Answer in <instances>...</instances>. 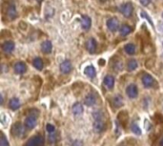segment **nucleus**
Returning a JSON list of instances; mask_svg holds the SVG:
<instances>
[{"label":"nucleus","instance_id":"obj_1","mask_svg":"<svg viewBox=\"0 0 163 146\" xmlns=\"http://www.w3.org/2000/svg\"><path fill=\"white\" fill-rule=\"evenodd\" d=\"M12 134L14 137L23 138L25 135V127L20 122H16L14 124L13 128H12Z\"/></svg>","mask_w":163,"mask_h":146},{"label":"nucleus","instance_id":"obj_2","mask_svg":"<svg viewBox=\"0 0 163 146\" xmlns=\"http://www.w3.org/2000/svg\"><path fill=\"white\" fill-rule=\"evenodd\" d=\"M44 138L40 135H36L29 140L24 146H44Z\"/></svg>","mask_w":163,"mask_h":146},{"label":"nucleus","instance_id":"obj_3","mask_svg":"<svg viewBox=\"0 0 163 146\" xmlns=\"http://www.w3.org/2000/svg\"><path fill=\"white\" fill-rule=\"evenodd\" d=\"M119 11L124 16L129 18V17L132 16V14L133 12V7L132 3H129V2L128 3H124V4H122L120 6Z\"/></svg>","mask_w":163,"mask_h":146},{"label":"nucleus","instance_id":"obj_4","mask_svg":"<svg viewBox=\"0 0 163 146\" xmlns=\"http://www.w3.org/2000/svg\"><path fill=\"white\" fill-rule=\"evenodd\" d=\"M37 115H30L29 116H27L26 120H25V127L27 129H33L34 128L36 124H37V118H36Z\"/></svg>","mask_w":163,"mask_h":146},{"label":"nucleus","instance_id":"obj_5","mask_svg":"<svg viewBox=\"0 0 163 146\" xmlns=\"http://www.w3.org/2000/svg\"><path fill=\"white\" fill-rule=\"evenodd\" d=\"M107 27H108V29H109V30L112 33L117 32L118 29H119V21H118V19L116 18V17H112V18L108 19Z\"/></svg>","mask_w":163,"mask_h":146},{"label":"nucleus","instance_id":"obj_6","mask_svg":"<svg viewBox=\"0 0 163 146\" xmlns=\"http://www.w3.org/2000/svg\"><path fill=\"white\" fill-rule=\"evenodd\" d=\"M117 120L119 121V123L121 124L122 127L126 128L127 125H128V122H129V116H128V113L126 111H122L118 114L117 116Z\"/></svg>","mask_w":163,"mask_h":146},{"label":"nucleus","instance_id":"obj_7","mask_svg":"<svg viewBox=\"0 0 163 146\" xmlns=\"http://www.w3.org/2000/svg\"><path fill=\"white\" fill-rule=\"evenodd\" d=\"M106 128V124L103 121V119H97L93 122V130L97 133H101Z\"/></svg>","mask_w":163,"mask_h":146},{"label":"nucleus","instance_id":"obj_8","mask_svg":"<svg viewBox=\"0 0 163 146\" xmlns=\"http://www.w3.org/2000/svg\"><path fill=\"white\" fill-rule=\"evenodd\" d=\"M126 94L130 99H136L138 95V89H137V85L130 84L126 89Z\"/></svg>","mask_w":163,"mask_h":146},{"label":"nucleus","instance_id":"obj_9","mask_svg":"<svg viewBox=\"0 0 163 146\" xmlns=\"http://www.w3.org/2000/svg\"><path fill=\"white\" fill-rule=\"evenodd\" d=\"M86 49H87V51L91 54H93L95 51H97V42L95 41L94 38H90V39L87 40L86 42Z\"/></svg>","mask_w":163,"mask_h":146},{"label":"nucleus","instance_id":"obj_10","mask_svg":"<svg viewBox=\"0 0 163 146\" xmlns=\"http://www.w3.org/2000/svg\"><path fill=\"white\" fill-rule=\"evenodd\" d=\"M141 80H142L143 85H144L146 88H150V87H152L153 84H154V82H155L154 77H153V76H152L151 75H149V74H145L144 75H143L142 79H141Z\"/></svg>","mask_w":163,"mask_h":146},{"label":"nucleus","instance_id":"obj_11","mask_svg":"<svg viewBox=\"0 0 163 146\" xmlns=\"http://www.w3.org/2000/svg\"><path fill=\"white\" fill-rule=\"evenodd\" d=\"M73 69L72 62L70 60H65L60 64V72L62 74H69Z\"/></svg>","mask_w":163,"mask_h":146},{"label":"nucleus","instance_id":"obj_12","mask_svg":"<svg viewBox=\"0 0 163 146\" xmlns=\"http://www.w3.org/2000/svg\"><path fill=\"white\" fill-rule=\"evenodd\" d=\"M2 50L5 54H12L14 50V43L13 41H6L2 44Z\"/></svg>","mask_w":163,"mask_h":146},{"label":"nucleus","instance_id":"obj_13","mask_svg":"<svg viewBox=\"0 0 163 146\" xmlns=\"http://www.w3.org/2000/svg\"><path fill=\"white\" fill-rule=\"evenodd\" d=\"M27 71V65L24 62L19 61L17 63H15L14 65V72L18 75H22L24 73H26Z\"/></svg>","mask_w":163,"mask_h":146},{"label":"nucleus","instance_id":"obj_14","mask_svg":"<svg viewBox=\"0 0 163 146\" xmlns=\"http://www.w3.org/2000/svg\"><path fill=\"white\" fill-rule=\"evenodd\" d=\"M95 102H97V97H95V95L93 94H88L87 95L85 96V99H84V103L85 105H87L89 107L93 106L95 104Z\"/></svg>","mask_w":163,"mask_h":146},{"label":"nucleus","instance_id":"obj_15","mask_svg":"<svg viewBox=\"0 0 163 146\" xmlns=\"http://www.w3.org/2000/svg\"><path fill=\"white\" fill-rule=\"evenodd\" d=\"M7 14L11 19H15L18 14H17V11H16V7L14 4H11L8 7V11H7Z\"/></svg>","mask_w":163,"mask_h":146},{"label":"nucleus","instance_id":"obj_16","mask_svg":"<svg viewBox=\"0 0 163 146\" xmlns=\"http://www.w3.org/2000/svg\"><path fill=\"white\" fill-rule=\"evenodd\" d=\"M20 106H21L20 100H19L17 97H14V99H12L9 102V107L14 111L19 109V108H20Z\"/></svg>","mask_w":163,"mask_h":146},{"label":"nucleus","instance_id":"obj_17","mask_svg":"<svg viewBox=\"0 0 163 146\" xmlns=\"http://www.w3.org/2000/svg\"><path fill=\"white\" fill-rule=\"evenodd\" d=\"M52 49H53V44L51 41L47 40V41H44L42 44H41V51L44 53V54H50L52 52Z\"/></svg>","mask_w":163,"mask_h":146},{"label":"nucleus","instance_id":"obj_18","mask_svg":"<svg viewBox=\"0 0 163 146\" xmlns=\"http://www.w3.org/2000/svg\"><path fill=\"white\" fill-rule=\"evenodd\" d=\"M81 25H82V28L84 30H89L91 28V25H92V20L91 18L88 16V15H83L82 16V21H81Z\"/></svg>","mask_w":163,"mask_h":146},{"label":"nucleus","instance_id":"obj_19","mask_svg":"<svg viewBox=\"0 0 163 146\" xmlns=\"http://www.w3.org/2000/svg\"><path fill=\"white\" fill-rule=\"evenodd\" d=\"M84 74L88 77H90V79H93V77H94L95 75H97V71H95L94 67L93 65H90V66H87L84 69Z\"/></svg>","mask_w":163,"mask_h":146},{"label":"nucleus","instance_id":"obj_20","mask_svg":"<svg viewBox=\"0 0 163 146\" xmlns=\"http://www.w3.org/2000/svg\"><path fill=\"white\" fill-rule=\"evenodd\" d=\"M72 110H73V113H74V116H80V115L83 113V110H84V109H83V106H82L81 103L75 102V103L73 105Z\"/></svg>","mask_w":163,"mask_h":146},{"label":"nucleus","instance_id":"obj_21","mask_svg":"<svg viewBox=\"0 0 163 146\" xmlns=\"http://www.w3.org/2000/svg\"><path fill=\"white\" fill-rule=\"evenodd\" d=\"M103 82H104V85L106 86L107 88L112 89L113 87V85H114V77L112 76V75H106L104 77Z\"/></svg>","mask_w":163,"mask_h":146},{"label":"nucleus","instance_id":"obj_22","mask_svg":"<svg viewBox=\"0 0 163 146\" xmlns=\"http://www.w3.org/2000/svg\"><path fill=\"white\" fill-rule=\"evenodd\" d=\"M33 65H34V67L35 68L36 70L41 71L43 69L44 63H43V60L41 59L40 57H35L34 59V61H33Z\"/></svg>","mask_w":163,"mask_h":146},{"label":"nucleus","instance_id":"obj_23","mask_svg":"<svg viewBox=\"0 0 163 146\" xmlns=\"http://www.w3.org/2000/svg\"><path fill=\"white\" fill-rule=\"evenodd\" d=\"M119 32L121 34V35L125 36V35H128L131 32H132V27L127 25V24H124L120 27L119 29Z\"/></svg>","mask_w":163,"mask_h":146},{"label":"nucleus","instance_id":"obj_24","mask_svg":"<svg viewBox=\"0 0 163 146\" xmlns=\"http://www.w3.org/2000/svg\"><path fill=\"white\" fill-rule=\"evenodd\" d=\"M113 106L116 107V108H120V107L123 105V99L122 96L117 95L113 97Z\"/></svg>","mask_w":163,"mask_h":146},{"label":"nucleus","instance_id":"obj_25","mask_svg":"<svg viewBox=\"0 0 163 146\" xmlns=\"http://www.w3.org/2000/svg\"><path fill=\"white\" fill-rule=\"evenodd\" d=\"M124 50H125V52L130 55H133L136 54V46L132 44V43H129L127 45H125V47H124Z\"/></svg>","mask_w":163,"mask_h":146},{"label":"nucleus","instance_id":"obj_26","mask_svg":"<svg viewBox=\"0 0 163 146\" xmlns=\"http://www.w3.org/2000/svg\"><path fill=\"white\" fill-rule=\"evenodd\" d=\"M137 66H138V63L136 59H131L127 63V69H128V71L132 72V71H135L137 68Z\"/></svg>","mask_w":163,"mask_h":146},{"label":"nucleus","instance_id":"obj_27","mask_svg":"<svg viewBox=\"0 0 163 146\" xmlns=\"http://www.w3.org/2000/svg\"><path fill=\"white\" fill-rule=\"evenodd\" d=\"M131 129L133 131V134H136V135H140L141 134V130L139 128V126L136 123H133L132 126H131Z\"/></svg>","mask_w":163,"mask_h":146},{"label":"nucleus","instance_id":"obj_28","mask_svg":"<svg viewBox=\"0 0 163 146\" xmlns=\"http://www.w3.org/2000/svg\"><path fill=\"white\" fill-rule=\"evenodd\" d=\"M0 146H9L8 140L6 139V137H5L4 134L1 135V139H0Z\"/></svg>","mask_w":163,"mask_h":146},{"label":"nucleus","instance_id":"obj_29","mask_svg":"<svg viewBox=\"0 0 163 146\" xmlns=\"http://www.w3.org/2000/svg\"><path fill=\"white\" fill-rule=\"evenodd\" d=\"M155 120L157 123H162L163 122V116L160 114H156L155 116Z\"/></svg>","mask_w":163,"mask_h":146},{"label":"nucleus","instance_id":"obj_30","mask_svg":"<svg viewBox=\"0 0 163 146\" xmlns=\"http://www.w3.org/2000/svg\"><path fill=\"white\" fill-rule=\"evenodd\" d=\"M46 130L49 132V133H54V131H55V127L54 125H52V124H47L46 125Z\"/></svg>","mask_w":163,"mask_h":146},{"label":"nucleus","instance_id":"obj_31","mask_svg":"<svg viewBox=\"0 0 163 146\" xmlns=\"http://www.w3.org/2000/svg\"><path fill=\"white\" fill-rule=\"evenodd\" d=\"M49 141H50L51 144H54V143L55 142V136H54V135L51 134V135L49 136Z\"/></svg>","mask_w":163,"mask_h":146},{"label":"nucleus","instance_id":"obj_32","mask_svg":"<svg viewBox=\"0 0 163 146\" xmlns=\"http://www.w3.org/2000/svg\"><path fill=\"white\" fill-rule=\"evenodd\" d=\"M151 2V0H140V3L143 5V6H148Z\"/></svg>","mask_w":163,"mask_h":146},{"label":"nucleus","instance_id":"obj_33","mask_svg":"<svg viewBox=\"0 0 163 146\" xmlns=\"http://www.w3.org/2000/svg\"><path fill=\"white\" fill-rule=\"evenodd\" d=\"M73 146H83V143L81 142V141H74V144H73Z\"/></svg>","mask_w":163,"mask_h":146},{"label":"nucleus","instance_id":"obj_34","mask_svg":"<svg viewBox=\"0 0 163 146\" xmlns=\"http://www.w3.org/2000/svg\"><path fill=\"white\" fill-rule=\"evenodd\" d=\"M159 144H160V146H163V139L161 140V141H160V143H159Z\"/></svg>","mask_w":163,"mask_h":146},{"label":"nucleus","instance_id":"obj_35","mask_svg":"<svg viewBox=\"0 0 163 146\" xmlns=\"http://www.w3.org/2000/svg\"><path fill=\"white\" fill-rule=\"evenodd\" d=\"M36 1H37V2H39V3H40V2H42V1H43V0H36Z\"/></svg>","mask_w":163,"mask_h":146},{"label":"nucleus","instance_id":"obj_36","mask_svg":"<svg viewBox=\"0 0 163 146\" xmlns=\"http://www.w3.org/2000/svg\"><path fill=\"white\" fill-rule=\"evenodd\" d=\"M100 1H102V2H104V1H106V0H100Z\"/></svg>","mask_w":163,"mask_h":146},{"label":"nucleus","instance_id":"obj_37","mask_svg":"<svg viewBox=\"0 0 163 146\" xmlns=\"http://www.w3.org/2000/svg\"><path fill=\"white\" fill-rule=\"evenodd\" d=\"M162 16H163V14H162Z\"/></svg>","mask_w":163,"mask_h":146}]
</instances>
